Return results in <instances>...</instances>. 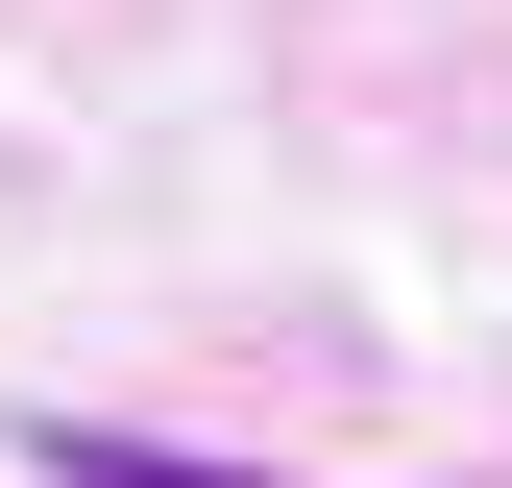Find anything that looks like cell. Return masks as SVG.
<instances>
[{
    "mask_svg": "<svg viewBox=\"0 0 512 488\" xmlns=\"http://www.w3.org/2000/svg\"><path fill=\"white\" fill-rule=\"evenodd\" d=\"M49 488H293V464H220V440H147V415H25Z\"/></svg>",
    "mask_w": 512,
    "mask_h": 488,
    "instance_id": "cell-1",
    "label": "cell"
}]
</instances>
